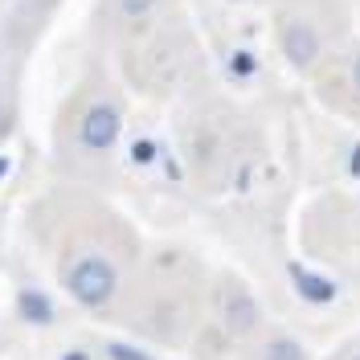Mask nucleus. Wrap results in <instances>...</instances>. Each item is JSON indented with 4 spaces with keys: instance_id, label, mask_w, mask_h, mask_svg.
<instances>
[]
</instances>
